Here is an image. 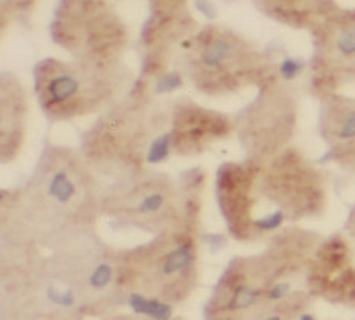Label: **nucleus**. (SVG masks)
I'll return each instance as SVG.
<instances>
[{
  "instance_id": "1",
  "label": "nucleus",
  "mask_w": 355,
  "mask_h": 320,
  "mask_svg": "<svg viewBox=\"0 0 355 320\" xmlns=\"http://www.w3.org/2000/svg\"><path fill=\"white\" fill-rule=\"evenodd\" d=\"M99 176L79 149L46 143L28 181L3 190L2 264L42 257L96 234L102 215Z\"/></svg>"
},
{
  "instance_id": "2",
  "label": "nucleus",
  "mask_w": 355,
  "mask_h": 320,
  "mask_svg": "<svg viewBox=\"0 0 355 320\" xmlns=\"http://www.w3.org/2000/svg\"><path fill=\"white\" fill-rule=\"evenodd\" d=\"M167 120L168 108L155 100L146 85L137 82L84 132L79 152L96 175L120 179L146 169Z\"/></svg>"
},
{
  "instance_id": "3",
  "label": "nucleus",
  "mask_w": 355,
  "mask_h": 320,
  "mask_svg": "<svg viewBox=\"0 0 355 320\" xmlns=\"http://www.w3.org/2000/svg\"><path fill=\"white\" fill-rule=\"evenodd\" d=\"M32 75L40 109L47 120L60 123L102 114L132 87V75L125 64L44 58L35 64Z\"/></svg>"
},
{
  "instance_id": "4",
  "label": "nucleus",
  "mask_w": 355,
  "mask_h": 320,
  "mask_svg": "<svg viewBox=\"0 0 355 320\" xmlns=\"http://www.w3.org/2000/svg\"><path fill=\"white\" fill-rule=\"evenodd\" d=\"M184 73L196 90L209 98L257 90L281 78L268 52L222 26H207L193 35L182 55Z\"/></svg>"
},
{
  "instance_id": "5",
  "label": "nucleus",
  "mask_w": 355,
  "mask_h": 320,
  "mask_svg": "<svg viewBox=\"0 0 355 320\" xmlns=\"http://www.w3.org/2000/svg\"><path fill=\"white\" fill-rule=\"evenodd\" d=\"M101 211L120 228L150 237L173 229L198 233L200 219V210L191 204L181 179L148 167L111 181L102 191Z\"/></svg>"
},
{
  "instance_id": "6",
  "label": "nucleus",
  "mask_w": 355,
  "mask_h": 320,
  "mask_svg": "<svg viewBox=\"0 0 355 320\" xmlns=\"http://www.w3.org/2000/svg\"><path fill=\"white\" fill-rule=\"evenodd\" d=\"M129 289L157 292L168 301H182L199 276L198 233L173 229L150 237L146 243L123 249Z\"/></svg>"
},
{
  "instance_id": "7",
  "label": "nucleus",
  "mask_w": 355,
  "mask_h": 320,
  "mask_svg": "<svg viewBox=\"0 0 355 320\" xmlns=\"http://www.w3.org/2000/svg\"><path fill=\"white\" fill-rule=\"evenodd\" d=\"M258 193L266 213L281 226L322 217L328 206L325 173L293 146L261 166Z\"/></svg>"
},
{
  "instance_id": "8",
  "label": "nucleus",
  "mask_w": 355,
  "mask_h": 320,
  "mask_svg": "<svg viewBox=\"0 0 355 320\" xmlns=\"http://www.w3.org/2000/svg\"><path fill=\"white\" fill-rule=\"evenodd\" d=\"M51 37L73 60L102 66L123 64L129 46L126 25L102 0H62Z\"/></svg>"
},
{
  "instance_id": "9",
  "label": "nucleus",
  "mask_w": 355,
  "mask_h": 320,
  "mask_svg": "<svg viewBox=\"0 0 355 320\" xmlns=\"http://www.w3.org/2000/svg\"><path fill=\"white\" fill-rule=\"evenodd\" d=\"M296 127V94L281 78L258 88L254 100L234 117V134L245 158L261 164L292 146Z\"/></svg>"
},
{
  "instance_id": "10",
  "label": "nucleus",
  "mask_w": 355,
  "mask_h": 320,
  "mask_svg": "<svg viewBox=\"0 0 355 320\" xmlns=\"http://www.w3.org/2000/svg\"><path fill=\"white\" fill-rule=\"evenodd\" d=\"M261 166L245 158L222 164L216 173V202L230 235L237 242H261L284 228L268 215L258 193Z\"/></svg>"
},
{
  "instance_id": "11",
  "label": "nucleus",
  "mask_w": 355,
  "mask_h": 320,
  "mask_svg": "<svg viewBox=\"0 0 355 320\" xmlns=\"http://www.w3.org/2000/svg\"><path fill=\"white\" fill-rule=\"evenodd\" d=\"M310 73L318 98L355 85V11L336 12L313 32Z\"/></svg>"
},
{
  "instance_id": "12",
  "label": "nucleus",
  "mask_w": 355,
  "mask_h": 320,
  "mask_svg": "<svg viewBox=\"0 0 355 320\" xmlns=\"http://www.w3.org/2000/svg\"><path fill=\"white\" fill-rule=\"evenodd\" d=\"M234 134V117L199 105L191 99H180L168 108L164 137L171 154L198 157Z\"/></svg>"
},
{
  "instance_id": "13",
  "label": "nucleus",
  "mask_w": 355,
  "mask_h": 320,
  "mask_svg": "<svg viewBox=\"0 0 355 320\" xmlns=\"http://www.w3.org/2000/svg\"><path fill=\"white\" fill-rule=\"evenodd\" d=\"M305 274L313 294L336 303L355 305V258L343 235L322 238Z\"/></svg>"
},
{
  "instance_id": "14",
  "label": "nucleus",
  "mask_w": 355,
  "mask_h": 320,
  "mask_svg": "<svg viewBox=\"0 0 355 320\" xmlns=\"http://www.w3.org/2000/svg\"><path fill=\"white\" fill-rule=\"evenodd\" d=\"M319 100V135L327 146L325 159L355 170V96L336 91Z\"/></svg>"
},
{
  "instance_id": "15",
  "label": "nucleus",
  "mask_w": 355,
  "mask_h": 320,
  "mask_svg": "<svg viewBox=\"0 0 355 320\" xmlns=\"http://www.w3.org/2000/svg\"><path fill=\"white\" fill-rule=\"evenodd\" d=\"M29 99L25 85L11 71L0 76V158L2 164L19 158L25 146Z\"/></svg>"
},
{
  "instance_id": "16",
  "label": "nucleus",
  "mask_w": 355,
  "mask_h": 320,
  "mask_svg": "<svg viewBox=\"0 0 355 320\" xmlns=\"http://www.w3.org/2000/svg\"><path fill=\"white\" fill-rule=\"evenodd\" d=\"M260 10L282 25L314 32L336 14L331 0H257Z\"/></svg>"
},
{
  "instance_id": "17",
  "label": "nucleus",
  "mask_w": 355,
  "mask_h": 320,
  "mask_svg": "<svg viewBox=\"0 0 355 320\" xmlns=\"http://www.w3.org/2000/svg\"><path fill=\"white\" fill-rule=\"evenodd\" d=\"M6 3H10V10L12 8V10L15 12H28L32 6H34L35 0H5Z\"/></svg>"
},
{
  "instance_id": "18",
  "label": "nucleus",
  "mask_w": 355,
  "mask_h": 320,
  "mask_svg": "<svg viewBox=\"0 0 355 320\" xmlns=\"http://www.w3.org/2000/svg\"><path fill=\"white\" fill-rule=\"evenodd\" d=\"M346 231H348L352 238H355V204L352 206V210L349 211L348 220H346Z\"/></svg>"
},
{
  "instance_id": "19",
  "label": "nucleus",
  "mask_w": 355,
  "mask_h": 320,
  "mask_svg": "<svg viewBox=\"0 0 355 320\" xmlns=\"http://www.w3.org/2000/svg\"><path fill=\"white\" fill-rule=\"evenodd\" d=\"M263 320H284V316H282V313H273V314H269V316H266Z\"/></svg>"
}]
</instances>
